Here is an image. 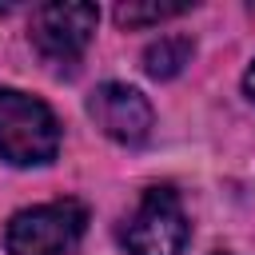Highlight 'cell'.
<instances>
[{"mask_svg": "<svg viewBox=\"0 0 255 255\" xmlns=\"http://www.w3.org/2000/svg\"><path fill=\"white\" fill-rule=\"evenodd\" d=\"M96 4H72V0H60V4H44L36 8L32 16V44L36 52L56 64V68H76L84 48L92 44V32H96Z\"/></svg>", "mask_w": 255, "mask_h": 255, "instance_id": "obj_4", "label": "cell"}, {"mask_svg": "<svg viewBox=\"0 0 255 255\" xmlns=\"http://www.w3.org/2000/svg\"><path fill=\"white\" fill-rule=\"evenodd\" d=\"M88 116L116 143H143L151 131V104L128 84H100L88 100Z\"/></svg>", "mask_w": 255, "mask_h": 255, "instance_id": "obj_5", "label": "cell"}, {"mask_svg": "<svg viewBox=\"0 0 255 255\" xmlns=\"http://www.w3.org/2000/svg\"><path fill=\"white\" fill-rule=\"evenodd\" d=\"M243 88H247V96H251V100H255V64H251V68H247V76H243Z\"/></svg>", "mask_w": 255, "mask_h": 255, "instance_id": "obj_8", "label": "cell"}, {"mask_svg": "<svg viewBox=\"0 0 255 255\" xmlns=\"http://www.w3.org/2000/svg\"><path fill=\"white\" fill-rule=\"evenodd\" d=\"M60 151V124L36 96L0 88V155L16 167L48 163Z\"/></svg>", "mask_w": 255, "mask_h": 255, "instance_id": "obj_1", "label": "cell"}, {"mask_svg": "<svg viewBox=\"0 0 255 255\" xmlns=\"http://www.w3.org/2000/svg\"><path fill=\"white\" fill-rule=\"evenodd\" d=\"M88 227V211L76 199L40 203L28 211H16L4 231L8 255H64Z\"/></svg>", "mask_w": 255, "mask_h": 255, "instance_id": "obj_2", "label": "cell"}, {"mask_svg": "<svg viewBox=\"0 0 255 255\" xmlns=\"http://www.w3.org/2000/svg\"><path fill=\"white\" fill-rule=\"evenodd\" d=\"M120 239L128 255H179L187 243V215L179 195L171 187H147Z\"/></svg>", "mask_w": 255, "mask_h": 255, "instance_id": "obj_3", "label": "cell"}, {"mask_svg": "<svg viewBox=\"0 0 255 255\" xmlns=\"http://www.w3.org/2000/svg\"><path fill=\"white\" fill-rule=\"evenodd\" d=\"M187 4H120L116 8V24L124 28H143V24H159L171 16H183Z\"/></svg>", "mask_w": 255, "mask_h": 255, "instance_id": "obj_7", "label": "cell"}, {"mask_svg": "<svg viewBox=\"0 0 255 255\" xmlns=\"http://www.w3.org/2000/svg\"><path fill=\"white\" fill-rule=\"evenodd\" d=\"M187 60H191V40H187V36H163L159 44H151V48L143 52V68H147V76H155V80L179 76Z\"/></svg>", "mask_w": 255, "mask_h": 255, "instance_id": "obj_6", "label": "cell"}]
</instances>
